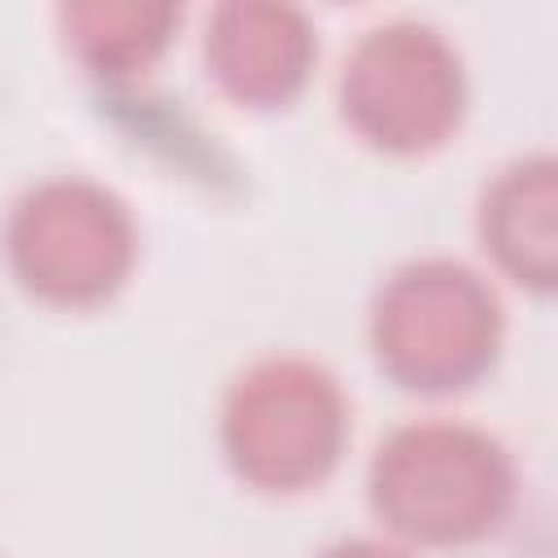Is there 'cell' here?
I'll return each mask as SVG.
<instances>
[{
    "instance_id": "cell-5",
    "label": "cell",
    "mask_w": 558,
    "mask_h": 558,
    "mask_svg": "<svg viewBox=\"0 0 558 558\" xmlns=\"http://www.w3.org/2000/svg\"><path fill=\"white\" fill-rule=\"evenodd\" d=\"M466 109L458 48L427 22L371 26L344 57L340 113L384 153H427L445 144Z\"/></svg>"
},
{
    "instance_id": "cell-6",
    "label": "cell",
    "mask_w": 558,
    "mask_h": 558,
    "mask_svg": "<svg viewBox=\"0 0 558 558\" xmlns=\"http://www.w3.org/2000/svg\"><path fill=\"white\" fill-rule=\"evenodd\" d=\"M318 35L310 17L275 0H231L205 22V65L240 105H283L310 78Z\"/></svg>"
},
{
    "instance_id": "cell-9",
    "label": "cell",
    "mask_w": 558,
    "mask_h": 558,
    "mask_svg": "<svg viewBox=\"0 0 558 558\" xmlns=\"http://www.w3.org/2000/svg\"><path fill=\"white\" fill-rule=\"evenodd\" d=\"M314 558H410L401 545H392V541H371V536H353V541H336V545H327L323 554H314Z\"/></svg>"
},
{
    "instance_id": "cell-7",
    "label": "cell",
    "mask_w": 558,
    "mask_h": 558,
    "mask_svg": "<svg viewBox=\"0 0 558 558\" xmlns=\"http://www.w3.org/2000/svg\"><path fill=\"white\" fill-rule=\"evenodd\" d=\"M480 240L493 262L536 288L549 292L558 275V166L554 157H523L506 166L484 201H480Z\"/></svg>"
},
{
    "instance_id": "cell-1",
    "label": "cell",
    "mask_w": 558,
    "mask_h": 558,
    "mask_svg": "<svg viewBox=\"0 0 558 558\" xmlns=\"http://www.w3.org/2000/svg\"><path fill=\"white\" fill-rule=\"evenodd\" d=\"M371 510L414 545H466L514 506V462L497 436L458 418L392 427L371 458Z\"/></svg>"
},
{
    "instance_id": "cell-8",
    "label": "cell",
    "mask_w": 558,
    "mask_h": 558,
    "mask_svg": "<svg viewBox=\"0 0 558 558\" xmlns=\"http://www.w3.org/2000/svg\"><path fill=\"white\" fill-rule=\"evenodd\" d=\"M179 4H118V0H92V4H65L61 31L65 44L100 74H131L144 70L174 35Z\"/></svg>"
},
{
    "instance_id": "cell-4",
    "label": "cell",
    "mask_w": 558,
    "mask_h": 558,
    "mask_svg": "<svg viewBox=\"0 0 558 558\" xmlns=\"http://www.w3.org/2000/svg\"><path fill=\"white\" fill-rule=\"evenodd\" d=\"M131 209L92 179L61 174L22 192L4 222V257L26 292L52 305H96L135 266Z\"/></svg>"
},
{
    "instance_id": "cell-3",
    "label": "cell",
    "mask_w": 558,
    "mask_h": 558,
    "mask_svg": "<svg viewBox=\"0 0 558 558\" xmlns=\"http://www.w3.org/2000/svg\"><path fill=\"white\" fill-rule=\"evenodd\" d=\"M218 436L244 484L301 493L336 471L349 445V397L340 379L310 357H262L227 388Z\"/></svg>"
},
{
    "instance_id": "cell-2",
    "label": "cell",
    "mask_w": 558,
    "mask_h": 558,
    "mask_svg": "<svg viewBox=\"0 0 558 558\" xmlns=\"http://www.w3.org/2000/svg\"><path fill=\"white\" fill-rule=\"evenodd\" d=\"M501 327L497 288L453 257L397 266L371 305L375 362L410 392H458L475 384L497 362Z\"/></svg>"
}]
</instances>
